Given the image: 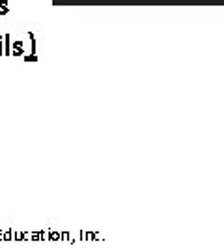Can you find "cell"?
<instances>
[{
	"instance_id": "52a82bcc",
	"label": "cell",
	"mask_w": 224,
	"mask_h": 252,
	"mask_svg": "<svg viewBox=\"0 0 224 252\" xmlns=\"http://www.w3.org/2000/svg\"><path fill=\"white\" fill-rule=\"evenodd\" d=\"M11 237H13V235H11V230H6V232H4V241H11Z\"/></svg>"
},
{
	"instance_id": "ba28073f",
	"label": "cell",
	"mask_w": 224,
	"mask_h": 252,
	"mask_svg": "<svg viewBox=\"0 0 224 252\" xmlns=\"http://www.w3.org/2000/svg\"><path fill=\"white\" fill-rule=\"evenodd\" d=\"M25 60H27V62H36L37 58H36V54H28V56H25Z\"/></svg>"
},
{
	"instance_id": "9c48e42d",
	"label": "cell",
	"mask_w": 224,
	"mask_h": 252,
	"mask_svg": "<svg viewBox=\"0 0 224 252\" xmlns=\"http://www.w3.org/2000/svg\"><path fill=\"white\" fill-rule=\"evenodd\" d=\"M4 54V36H0V56Z\"/></svg>"
},
{
	"instance_id": "277c9868",
	"label": "cell",
	"mask_w": 224,
	"mask_h": 252,
	"mask_svg": "<svg viewBox=\"0 0 224 252\" xmlns=\"http://www.w3.org/2000/svg\"><path fill=\"white\" fill-rule=\"evenodd\" d=\"M28 36H30V54H36V36L34 32H28Z\"/></svg>"
},
{
	"instance_id": "30bf717a",
	"label": "cell",
	"mask_w": 224,
	"mask_h": 252,
	"mask_svg": "<svg viewBox=\"0 0 224 252\" xmlns=\"http://www.w3.org/2000/svg\"><path fill=\"white\" fill-rule=\"evenodd\" d=\"M0 241H4V232L0 230Z\"/></svg>"
},
{
	"instance_id": "6da1fadb",
	"label": "cell",
	"mask_w": 224,
	"mask_h": 252,
	"mask_svg": "<svg viewBox=\"0 0 224 252\" xmlns=\"http://www.w3.org/2000/svg\"><path fill=\"white\" fill-rule=\"evenodd\" d=\"M23 53H25V45H23V41H15L13 47H11V54H13V56H23Z\"/></svg>"
},
{
	"instance_id": "8992f818",
	"label": "cell",
	"mask_w": 224,
	"mask_h": 252,
	"mask_svg": "<svg viewBox=\"0 0 224 252\" xmlns=\"http://www.w3.org/2000/svg\"><path fill=\"white\" fill-rule=\"evenodd\" d=\"M15 241H25V232H15Z\"/></svg>"
},
{
	"instance_id": "3957f363",
	"label": "cell",
	"mask_w": 224,
	"mask_h": 252,
	"mask_svg": "<svg viewBox=\"0 0 224 252\" xmlns=\"http://www.w3.org/2000/svg\"><path fill=\"white\" fill-rule=\"evenodd\" d=\"M60 237H62V234L58 232V230H49V241H60Z\"/></svg>"
},
{
	"instance_id": "7a4b0ae2",
	"label": "cell",
	"mask_w": 224,
	"mask_h": 252,
	"mask_svg": "<svg viewBox=\"0 0 224 252\" xmlns=\"http://www.w3.org/2000/svg\"><path fill=\"white\" fill-rule=\"evenodd\" d=\"M11 39H9V34H4V54H11Z\"/></svg>"
},
{
	"instance_id": "5b68a950",
	"label": "cell",
	"mask_w": 224,
	"mask_h": 252,
	"mask_svg": "<svg viewBox=\"0 0 224 252\" xmlns=\"http://www.w3.org/2000/svg\"><path fill=\"white\" fill-rule=\"evenodd\" d=\"M9 9V4L8 0H0V15H6Z\"/></svg>"
}]
</instances>
